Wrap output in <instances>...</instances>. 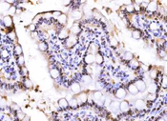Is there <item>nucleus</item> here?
<instances>
[{"label": "nucleus", "mask_w": 167, "mask_h": 121, "mask_svg": "<svg viewBox=\"0 0 167 121\" xmlns=\"http://www.w3.org/2000/svg\"><path fill=\"white\" fill-rule=\"evenodd\" d=\"M52 14H53V15H52L53 17H55V18H58V17L60 16V14H61V12H60V11H53V12Z\"/></svg>", "instance_id": "nucleus-38"}, {"label": "nucleus", "mask_w": 167, "mask_h": 121, "mask_svg": "<svg viewBox=\"0 0 167 121\" xmlns=\"http://www.w3.org/2000/svg\"><path fill=\"white\" fill-rule=\"evenodd\" d=\"M72 16H73L75 19H80V18L82 17V13H81V11H74L72 12Z\"/></svg>", "instance_id": "nucleus-23"}, {"label": "nucleus", "mask_w": 167, "mask_h": 121, "mask_svg": "<svg viewBox=\"0 0 167 121\" xmlns=\"http://www.w3.org/2000/svg\"><path fill=\"white\" fill-rule=\"evenodd\" d=\"M50 74H51V76L54 79H57L59 77V75H60V72L57 69H51L50 70Z\"/></svg>", "instance_id": "nucleus-10"}, {"label": "nucleus", "mask_w": 167, "mask_h": 121, "mask_svg": "<svg viewBox=\"0 0 167 121\" xmlns=\"http://www.w3.org/2000/svg\"><path fill=\"white\" fill-rule=\"evenodd\" d=\"M38 49L41 51V52H45L47 49H48V46H47V44H46V42H40L39 44H38Z\"/></svg>", "instance_id": "nucleus-22"}, {"label": "nucleus", "mask_w": 167, "mask_h": 121, "mask_svg": "<svg viewBox=\"0 0 167 121\" xmlns=\"http://www.w3.org/2000/svg\"><path fill=\"white\" fill-rule=\"evenodd\" d=\"M126 11H128V12H133L135 10H134V6H133V4L132 3H130V4H128V5H126Z\"/></svg>", "instance_id": "nucleus-34"}, {"label": "nucleus", "mask_w": 167, "mask_h": 121, "mask_svg": "<svg viewBox=\"0 0 167 121\" xmlns=\"http://www.w3.org/2000/svg\"><path fill=\"white\" fill-rule=\"evenodd\" d=\"M162 87H163V88H166V77H165V76L163 77V81H162Z\"/></svg>", "instance_id": "nucleus-43"}, {"label": "nucleus", "mask_w": 167, "mask_h": 121, "mask_svg": "<svg viewBox=\"0 0 167 121\" xmlns=\"http://www.w3.org/2000/svg\"><path fill=\"white\" fill-rule=\"evenodd\" d=\"M157 121H164V120H163V119H162V118H159V119H158V120H157Z\"/></svg>", "instance_id": "nucleus-46"}, {"label": "nucleus", "mask_w": 167, "mask_h": 121, "mask_svg": "<svg viewBox=\"0 0 167 121\" xmlns=\"http://www.w3.org/2000/svg\"><path fill=\"white\" fill-rule=\"evenodd\" d=\"M71 90L74 94H79L80 91H81V87L77 82H74L71 85Z\"/></svg>", "instance_id": "nucleus-5"}, {"label": "nucleus", "mask_w": 167, "mask_h": 121, "mask_svg": "<svg viewBox=\"0 0 167 121\" xmlns=\"http://www.w3.org/2000/svg\"><path fill=\"white\" fill-rule=\"evenodd\" d=\"M132 37L134 39H140L141 37V33L140 31H138V30H135V31H133L132 33Z\"/></svg>", "instance_id": "nucleus-19"}, {"label": "nucleus", "mask_w": 167, "mask_h": 121, "mask_svg": "<svg viewBox=\"0 0 167 121\" xmlns=\"http://www.w3.org/2000/svg\"><path fill=\"white\" fill-rule=\"evenodd\" d=\"M145 102L142 100V99H137L136 102H135V107L137 109V110H143L145 108Z\"/></svg>", "instance_id": "nucleus-7"}, {"label": "nucleus", "mask_w": 167, "mask_h": 121, "mask_svg": "<svg viewBox=\"0 0 167 121\" xmlns=\"http://www.w3.org/2000/svg\"><path fill=\"white\" fill-rule=\"evenodd\" d=\"M158 9V2L157 1H152L149 2L147 5V10L149 11H156Z\"/></svg>", "instance_id": "nucleus-6"}, {"label": "nucleus", "mask_w": 167, "mask_h": 121, "mask_svg": "<svg viewBox=\"0 0 167 121\" xmlns=\"http://www.w3.org/2000/svg\"><path fill=\"white\" fill-rule=\"evenodd\" d=\"M15 12H16V8H15V6H11V7L9 8V10H8V13H9V15H10V16L13 15V14H15Z\"/></svg>", "instance_id": "nucleus-26"}, {"label": "nucleus", "mask_w": 167, "mask_h": 121, "mask_svg": "<svg viewBox=\"0 0 167 121\" xmlns=\"http://www.w3.org/2000/svg\"><path fill=\"white\" fill-rule=\"evenodd\" d=\"M159 55H160V56H165V52L161 51V53H159Z\"/></svg>", "instance_id": "nucleus-45"}, {"label": "nucleus", "mask_w": 167, "mask_h": 121, "mask_svg": "<svg viewBox=\"0 0 167 121\" xmlns=\"http://www.w3.org/2000/svg\"><path fill=\"white\" fill-rule=\"evenodd\" d=\"M150 28H151V30H153V31H156V30L159 29V25L157 22H152L151 25H150Z\"/></svg>", "instance_id": "nucleus-32"}, {"label": "nucleus", "mask_w": 167, "mask_h": 121, "mask_svg": "<svg viewBox=\"0 0 167 121\" xmlns=\"http://www.w3.org/2000/svg\"><path fill=\"white\" fill-rule=\"evenodd\" d=\"M128 91L129 93L132 94V95H137L138 93V90L137 89V87L135 86V84H131L128 86Z\"/></svg>", "instance_id": "nucleus-16"}, {"label": "nucleus", "mask_w": 167, "mask_h": 121, "mask_svg": "<svg viewBox=\"0 0 167 121\" xmlns=\"http://www.w3.org/2000/svg\"><path fill=\"white\" fill-rule=\"evenodd\" d=\"M85 62L87 63V64H93L94 62H95V55L94 54H92V53H90V54H87L86 56H85Z\"/></svg>", "instance_id": "nucleus-14"}, {"label": "nucleus", "mask_w": 167, "mask_h": 121, "mask_svg": "<svg viewBox=\"0 0 167 121\" xmlns=\"http://www.w3.org/2000/svg\"><path fill=\"white\" fill-rule=\"evenodd\" d=\"M24 116H25V114H24L23 113H21L20 111L17 112V118H18L19 120H22V119L24 118Z\"/></svg>", "instance_id": "nucleus-40"}, {"label": "nucleus", "mask_w": 167, "mask_h": 121, "mask_svg": "<svg viewBox=\"0 0 167 121\" xmlns=\"http://www.w3.org/2000/svg\"><path fill=\"white\" fill-rule=\"evenodd\" d=\"M22 52H23V50H22V47L20 46V45H16V46L15 47V54L20 56V55H22Z\"/></svg>", "instance_id": "nucleus-21"}, {"label": "nucleus", "mask_w": 167, "mask_h": 121, "mask_svg": "<svg viewBox=\"0 0 167 121\" xmlns=\"http://www.w3.org/2000/svg\"><path fill=\"white\" fill-rule=\"evenodd\" d=\"M22 73H23V75H27L28 74V71H27V69L25 67L22 68Z\"/></svg>", "instance_id": "nucleus-41"}, {"label": "nucleus", "mask_w": 167, "mask_h": 121, "mask_svg": "<svg viewBox=\"0 0 167 121\" xmlns=\"http://www.w3.org/2000/svg\"><path fill=\"white\" fill-rule=\"evenodd\" d=\"M24 85H25V87H26V88H31V87L33 86V83H32L31 79L26 78V79L24 80Z\"/></svg>", "instance_id": "nucleus-31"}, {"label": "nucleus", "mask_w": 167, "mask_h": 121, "mask_svg": "<svg viewBox=\"0 0 167 121\" xmlns=\"http://www.w3.org/2000/svg\"><path fill=\"white\" fill-rule=\"evenodd\" d=\"M116 96H117L118 98H120V99L124 98L125 96H126V91H125L124 89H122V88L118 89V90L117 91V93H116Z\"/></svg>", "instance_id": "nucleus-8"}, {"label": "nucleus", "mask_w": 167, "mask_h": 121, "mask_svg": "<svg viewBox=\"0 0 167 121\" xmlns=\"http://www.w3.org/2000/svg\"><path fill=\"white\" fill-rule=\"evenodd\" d=\"M68 36H69V33H68V31H66V30H62L59 34L60 38H68Z\"/></svg>", "instance_id": "nucleus-29"}, {"label": "nucleus", "mask_w": 167, "mask_h": 121, "mask_svg": "<svg viewBox=\"0 0 167 121\" xmlns=\"http://www.w3.org/2000/svg\"><path fill=\"white\" fill-rule=\"evenodd\" d=\"M156 98H157L156 94H149L148 96H147V99L149 101H154V100H156Z\"/></svg>", "instance_id": "nucleus-33"}, {"label": "nucleus", "mask_w": 167, "mask_h": 121, "mask_svg": "<svg viewBox=\"0 0 167 121\" xmlns=\"http://www.w3.org/2000/svg\"><path fill=\"white\" fill-rule=\"evenodd\" d=\"M135 86L138 90V92H140H140H142V91H144L145 88H146V84H145V82L143 80H137L135 83Z\"/></svg>", "instance_id": "nucleus-2"}, {"label": "nucleus", "mask_w": 167, "mask_h": 121, "mask_svg": "<svg viewBox=\"0 0 167 121\" xmlns=\"http://www.w3.org/2000/svg\"><path fill=\"white\" fill-rule=\"evenodd\" d=\"M130 66H131V68H133V69H137L138 66H140V64H138V61H137V60L132 59L131 61H130Z\"/></svg>", "instance_id": "nucleus-27"}, {"label": "nucleus", "mask_w": 167, "mask_h": 121, "mask_svg": "<svg viewBox=\"0 0 167 121\" xmlns=\"http://www.w3.org/2000/svg\"><path fill=\"white\" fill-rule=\"evenodd\" d=\"M15 33H11V34H8V36H9L11 39H15Z\"/></svg>", "instance_id": "nucleus-42"}, {"label": "nucleus", "mask_w": 167, "mask_h": 121, "mask_svg": "<svg viewBox=\"0 0 167 121\" xmlns=\"http://www.w3.org/2000/svg\"><path fill=\"white\" fill-rule=\"evenodd\" d=\"M76 101H77V104H84V103L87 101L88 97H87V95H86V94L81 93V94H79V95H77V97H76Z\"/></svg>", "instance_id": "nucleus-1"}, {"label": "nucleus", "mask_w": 167, "mask_h": 121, "mask_svg": "<svg viewBox=\"0 0 167 121\" xmlns=\"http://www.w3.org/2000/svg\"><path fill=\"white\" fill-rule=\"evenodd\" d=\"M3 23H4V25H5L6 27H11V26L12 25V18H11V16H10V15L4 16V18H3Z\"/></svg>", "instance_id": "nucleus-9"}, {"label": "nucleus", "mask_w": 167, "mask_h": 121, "mask_svg": "<svg viewBox=\"0 0 167 121\" xmlns=\"http://www.w3.org/2000/svg\"><path fill=\"white\" fill-rule=\"evenodd\" d=\"M22 121H30V117L28 116V115H25L24 118L22 119Z\"/></svg>", "instance_id": "nucleus-44"}, {"label": "nucleus", "mask_w": 167, "mask_h": 121, "mask_svg": "<svg viewBox=\"0 0 167 121\" xmlns=\"http://www.w3.org/2000/svg\"><path fill=\"white\" fill-rule=\"evenodd\" d=\"M17 64L20 66V67H23L24 64H25V58L23 55H20L18 56V59H17Z\"/></svg>", "instance_id": "nucleus-28"}, {"label": "nucleus", "mask_w": 167, "mask_h": 121, "mask_svg": "<svg viewBox=\"0 0 167 121\" xmlns=\"http://www.w3.org/2000/svg\"><path fill=\"white\" fill-rule=\"evenodd\" d=\"M1 56H2L3 58H7V57L9 56V52H8L7 50H3V51L1 52Z\"/></svg>", "instance_id": "nucleus-37"}, {"label": "nucleus", "mask_w": 167, "mask_h": 121, "mask_svg": "<svg viewBox=\"0 0 167 121\" xmlns=\"http://www.w3.org/2000/svg\"><path fill=\"white\" fill-rule=\"evenodd\" d=\"M94 99H95V101H96L97 103H102L103 100H104L103 95H102V94L99 92V91H97V92L94 93Z\"/></svg>", "instance_id": "nucleus-4"}, {"label": "nucleus", "mask_w": 167, "mask_h": 121, "mask_svg": "<svg viewBox=\"0 0 167 121\" xmlns=\"http://www.w3.org/2000/svg\"><path fill=\"white\" fill-rule=\"evenodd\" d=\"M110 107L113 111H118L119 109V102L118 101H112L110 103Z\"/></svg>", "instance_id": "nucleus-18"}, {"label": "nucleus", "mask_w": 167, "mask_h": 121, "mask_svg": "<svg viewBox=\"0 0 167 121\" xmlns=\"http://www.w3.org/2000/svg\"><path fill=\"white\" fill-rule=\"evenodd\" d=\"M157 90H158V86H157V84H155V83L150 84L149 87H148V92H149V94H156Z\"/></svg>", "instance_id": "nucleus-15"}, {"label": "nucleus", "mask_w": 167, "mask_h": 121, "mask_svg": "<svg viewBox=\"0 0 167 121\" xmlns=\"http://www.w3.org/2000/svg\"><path fill=\"white\" fill-rule=\"evenodd\" d=\"M95 62L96 63V64H102V62H103V56L100 54V53H96L95 55Z\"/></svg>", "instance_id": "nucleus-17"}, {"label": "nucleus", "mask_w": 167, "mask_h": 121, "mask_svg": "<svg viewBox=\"0 0 167 121\" xmlns=\"http://www.w3.org/2000/svg\"><path fill=\"white\" fill-rule=\"evenodd\" d=\"M150 76H151L152 78H156V77L158 76V72H157V71H156V70H152V71L150 72Z\"/></svg>", "instance_id": "nucleus-35"}, {"label": "nucleus", "mask_w": 167, "mask_h": 121, "mask_svg": "<svg viewBox=\"0 0 167 121\" xmlns=\"http://www.w3.org/2000/svg\"><path fill=\"white\" fill-rule=\"evenodd\" d=\"M80 31H81V29H80V27H79V25L78 24H74L73 26H72V28H71V32H72V34H78L79 33H80Z\"/></svg>", "instance_id": "nucleus-12"}, {"label": "nucleus", "mask_w": 167, "mask_h": 121, "mask_svg": "<svg viewBox=\"0 0 167 121\" xmlns=\"http://www.w3.org/2000/svg\"><path fill=\"white\" fill-rule=\"evenodd\" d=\"M110 42H111V45H112V46H117V45H118V40H117V39H115L114 37L111 38Z\"/></svg>", "instance_id": "nucleus-39"}, {"label": "nucleus", "mask_w": 167, "mask_h": 121, "mask_svg": "<svg viewBox=\"0 0 167 121\" xmlns=\"http://www.w3.org/2000/svg\"><path fill=\"white\" fill-rule=\"evenodd\" d=\"M76 38L75 36H69L67 38V46L68 47H72L76 44Z\"/></svg>", "instance_id": "nucleus-13"}, {"label": "nucleus", "mask_w": 167, "mask_h": 121, "mask_svg": "<svg viewBox=\"0 0 167 121\" xmlns=\"http://www.w3.org/2000/svg\"><path fill=\"white\" fill-rule=\"evenodd\" d=\"M58 105H59V107L61 109H66L68 106H69V103H68V100L65 99V98H61L58 100Z\"/></svg>", "instance_id": "nucleus-11"}, {"label": "nucleus", "mask_w": 167, "mask_h": 121, "mask_svg": "<svg viewBox=\"0 0 167 121\" xmlns=\"http://www.w3.org/2000/svg\"><path fill=\"white\" fill-rule=\"evenodd\" d=\"M82 81L84 82L85 84H90L91 81H92V77L90 76L89 74H84V75L82 76Z\"/></svg>", "instance_id": "nucleus-24"}, {"label": "nucleus", "mask_w": 167, "mask_h": 121, "mask_svg": "<svg viewBox=\"0 0 167 121\" xmlns=\"http://www.w3.org/2000/svg\"><path fill=\"white\" fill-rule=\"evenodd\" d=\"M29 30H30V31H31L32 33L35 32V30H36V26H35V24H34V23L30 24V25H29Z\"/></svg>", "instance_id": "nucleus-36"}, {"label": "nucleus", "mask_w": 167, "mask_h": 121, "mask_svg": "<svg viewBox=\"0 0 167 121\" xmlns=\"http://www.w3.org/2000/svg\"><path fill=\"white\" fill-rule=\"evenodd\" d=\"M133 57H134V55H133V53L131 52H126L123 55L124 60H126V61H131V60L133 59Z\"/></svg>", "instance_id": "nucleus-20"}, {"label": "nucleus", "mask_w": 167, "mask_h": 121, "mask_svg": "<svg viewBox=\"0 0 167 121\" xmlns=\"http://www.w3.org/2000/svg\"><path fill=\"white\" fill-rule=\"evenodd\" d=\"M57 20H58V22H59L60 24H65V23L67 22V15H66V14L61 13L60 16L57 18Z\"/></svg>", "instance_id": "nucleus-25"}, {"label": "nucleus", "mask_w": 167, "mask_h": 121, "mask_svg": "<svg viewBox=\"0 0 167 121\" xmlns=\"http://www.w3.org/2000/svg\"><path fill=\"white\" fill-rule=\"evenodd\" d=\"M68 103H69V105H70L71 107H73V108H76V106H77V101H76V98H72V99H70Z\"/></svg>", "instance_id": "nucleus-30"}, {"label": "nucleus", "mask_w": 167, "mask_h": 121, "mask_svg": "<svg viewBox=\"0 0 167 121\" xmlns=\"http://www.w3.org/2000/svg\"><path fill=\"white\" fill-rule=\"evenodd\" d=\"M1 99H2V98H1V96H0V100H1Z\"/></svg>", "instance_id": "nucleus-47"}, {"label": "nucleus", "mask_w": 167, "mask_h": 121, "mask_svg": "<svg viewBox=\"0 0 167 121\" xmlns=\"http://www.w3.org/2000/svg\"><path fill=\"white\" fill-rule=\"evenodd\" d=\"M129 103L127 101H122L119 103V110L122 112V113H126L129 111Z\"/></svg>", "instance_id": "nucleus-3"}]
</instances>
